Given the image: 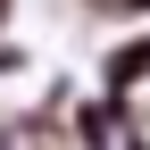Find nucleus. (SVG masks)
I'll return each instance as SVG.
<instances>
[{
	"label": "nucleus",
	"mask_w": 150,
	"mask_h": 150,
	"mask_svg": "<svg viewBox=\"0 0 150 150\" xmlns=\"http://www.w3.org/2000/svg\"><path fill=\"white\" fill-rule=\"evenodd\" d=\"M0 75H25V50L17 42H0Z\"/></svg>",
	"instance_id": "obj_3"
},
{
	"label": "nucleus",
	"mask_w": 150,
	"mask_h": 150,
	"mask_svg": "<svg viewBox=\"0 0 150 150\" xmlns=\"http://www.w3.org/2000/svg\"><path fill=\"white\" fill-rule=\"evenodd\" d=\"M142 83H150V33L108 42V59H100V100H134Z\"/></svg>",
	"instance_id": "obj_1"
},
{
	"label": "nucleus",
	"mask_w": 150,
	"mask_h": 150,
	"mask_svg": "<svg viewBox=\"0 0 150 150\" xmlns=\"http://www.w3.org/2000/svg\"><path fill=\"white\" fill-rule=\"evenodd\" d=\"M83 8H108V17H125V8H134V17H150V0H83Z\"/></svg>",
	"instance_id": "obj_2"
},
{
	"label": "nucleus",
	"mask_w": 150,
	"mask_h": 150,
	"mask_svg": "<svg viewBox=\"0 0 150 150\" xmlns=\"http://www.w3.org/2000/svg\"><path fill=\"white\" fill-rule=\"evenodd\" d=\"M8 17H17V0H0V25H8Z\"/></svg>",
	"instance_id": "obj_4"
}]
</instances>
